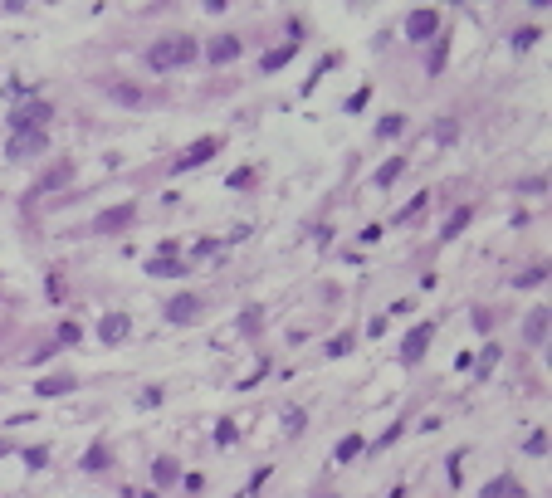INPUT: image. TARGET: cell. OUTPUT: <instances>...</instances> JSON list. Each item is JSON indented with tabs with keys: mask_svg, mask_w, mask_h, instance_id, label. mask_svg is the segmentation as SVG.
<instances>
[{
	"mask_svg": "<svg viewBox=\"0 0 552 498\" xmlns=\"http://www.w3.org/2000/svg\"><path fill=\"white\" fill-rule=\"evenodd\" d=\"M201 54V44L191 39V34H166V39H157L152 49H147V69H181V64H191Z\"/></svg>",
	"mask_w": 552,
	"mask_h": 498,
	"instance_id": "obj_1",
	"label": "cell"
},
{
	"mask_svg": "<svg viewBox=\"0 0 552 498\" xmlns=\"http://www.w3.org/2000/svg\"><path fill=\"white\" fill-rule=\"evenodd\" d=\"M221 137H216V132H206V137H196V142H191V147H186V152H181V157H176V171H196V166H206V162H211V157H221Z\"/></svg>",
	"mask_w": 552,
	"mask_h": 498,
	"instance_id": "obj_2",
	"label": "cell"
},
{
	"mask_svg": "<svg viewBox=\"0 0 552 498\" xmlns=\"http://www.w3.org/2000/svg\"><path fill=\"white\" fill-rule=\"evenodd\" d=\"M132 220H137V200L108 205V210H98V220H93V235H122Z\"/></svg>",
	"mask_w": 552,
	"mask_h": 498,
	"instance_id": "obj_3",
	"label": "cell"
},
{
	"mask_svg": "<svg viewBox=\"0 0 552 498\" xmlns=\"http://www.w3.org/2000/svg\"><path fill=\"white\" fill-rule=\"evenodd\" d=\"M49 117H54L49 103H20V107L10 112V132H44Z\"/></svg>",
	"mask_w": 552,
	"mask_h": 498,
	"instance_id": "obj_4",
	"label": "cell"
},
{
	"mask_svg": "<svg viewBox=\"0 0 552 498\" xmlns=\"http://www.w3.org/2000/svg\"><path fill=\"white\" fill-rule=\"evenodd\" d=\"M44 147H49V137H44V132H10L5 157H10V162H29V157H39Z\"/></svg>",
	"mask_w": 552,
	"mask_h": 498,
	"instance_id": "obj_5",
	"label": "cell"
},
{
	"mask_svg": "<svg viewBox=\"0 0 552 498\" xmlns=\"http://www.w3.org/2000/svg\"><path fill=\"white\" fill-rule=\"evenodd\" d=\"M69 181H74V162H54V166H49V171H44V176H39L34 186H29V196H49V191H64Z\"/></svg>",
	"mask_w": 552,
	"mask_h": 498,
	"instance_id": "obj_6",
	"label": "cell"
},
{
	"mask_svg": "<svg viewBox=\"0 0 552 498\" xmlns=\"http://www.w3.org/2000/svg\"><path fill=\"white\" fill-rule=\"evenodd\" d=\"M431 337H435V322H421V327L401 342V362H406V367H411V362H421V357H426V347H431Z\"/></svg>",
	"mask_w": 552,
	"mask_h": 498,
	"instance_id": "obj_7",
	"label": "cell"
},
{
	"mask_svg": "<svg viewBox=\"0 0 552 498\" xmlns=\"http://www.w3.org/2000/svg\"><path fill=\"white\" fill-rule=\"evenodd\" d=\"M103 93H108L112 103H122V107H142V103H152L142 89H132V84H122V79H108V84H103Z\"/></svg>",
	"mask_w": 552,
	"mask_h": 498,
	"instance_id": "obj_8",
	"label": "cell"
},
{
	"mask_svg": "<svg viewBox=\"0 0 552 498\" xmlns=\"http://www.w3.org/2000/svg\"><path fill=\"white\" fill-rule=\"evenodd\" d=\"M166 317H171V322H196V317H201V299H196V294H176V299L166 303Z\"/></svg>",
	"mask_w": 552,
	"mask_h": 498,
	"instance_id": "obj_9",
	"label": "cell"
},
{
	"mask_svg": "<svg viewBox=\"0 0 552 498\" xmlns=\"http://www.w3.org/2000/svg\"><path fill=\"white\" fill-rule=\"evenodd\" d=\"M132 332V317L127 313H103V322H98V342H122Z\"/></svg>",
	"mask_w": 552,
	"mask_h": 498,
	"instance_id": "obj_10",
	"label": "cell"
},
{
	"mask_svg": "<svg viewBox=\"0 0 552 498\" xmlns=\"http://www.w3.org/2000/svg\"><path fill=\"white\" fill-rule=\"evenodd\" d=\"M239 49H244V44H239V34H221L206 54H211V64L221 69V64H235V59H239Z\"/></svg>",
	"mask_w": 552,
	"mask_h": 498,
	"instance_id": "obj_11",
	"label": "cell"
},
{
	"mask_svg": "<svg viewBox=\"0 0 552 498\" xmlns=\"http://www.w3.org/2000/svg\"><path fill=\"white\" fill-rule=\"evenodd\" d=\"M435 30H440V15H435V10H416V15L406 20V34H411V39H431Z\"/></svg>",
	"mask_w": 552,
	"mask_h": 498,
	"instance_id": "obj_12",
	"label": "cell"
},
{
	"mask_svg": "<svg viewBox=\"0 0 552 498\" xmlns=\"http://www.w3.org/2000/svg\"><path fill=\"white\" fill-rule=\"evenodd\" d=\"M298 44H303V39H289V44H279V49H269V54L259 59V69H264V74H279V69H284V64H289V59L298 54Z\"/></svg>",
	"mask_w": 552,
	"mask_h": 498,
	"instance_id": "obj_13",
	"label": "cell"
},
{
	"mask_svg": "<svg viewBox=\"0 0 552 498\" xmlns=\"http://www.w3.org/2000/svg\"><path fill=\"white\" fill-rule=\"evenodd\" d=\"M176 479H181V464H176L171 454H162V459L152 464V484H157V489H171Z\"/></svg>",
	"mask_w": 552,
	"mask_h": 498,
	"instance_id": "obj_14",
	"label": "cell"
},
{
	"mask_svg": "<svg viewBox=\"0 0 552 498\" xmlns=\"http://www.w3.org/2000/svg\"><path fill=\"white\" fill-rule=\"evenodd\" d=\"M523 337H528L533 347H543V342H548V308H533V317L523 322Z\"/></svg>",
	"mask_w": 552,
	"mask_h": 498,
	"instance_id": "obj_15",
	"label": "cell"
},
{
	"mask_svg": "<svg viewBox=\"0 0 552 498\" xmlns=\"http://www.w3.org/2000/svg\"><path fill=\"white\" fill-rule=\"evenodd\" d=\"M74 386H79V381H74V376L64 372V376H44V381H39L34 391H39L44 400H54V396H64V391H74Z\"/></svg>",
	"mask_w": 552,
	"mask_h": 498,
	"instance_id": "obj_16",
	"label": "cell"
},
{
	"mask_svg": "<svg viewBox=\"0 0 552 498\" xmlns=\"http://www.w3.org/2000/svg\"><path fill=\"white\" fill-rule=\"evenodd\" d=\"M479 498H523V489H518V484H513V479L504 474V479L484 484V489H479Z\"/></svg>",
	"mask_w": 552,
	"mask_h": 498,
	"instance_id": "obj_17",
	"label": "cell"
},
{
	"mask_svg": "<svg viewBox=\"0 0 552 498\" xmlns=\"http://www.w3.org/2000/svg\"><path fill=\"white\" fill-rule=\"evenodd\" d=\"M401 132H406V112H386V117L376 122V137H381V142H391V137H401Z\"/></svg>",
	"mask_w": 552,
	"mask_h": 498,
	"instance_id": "obj_18",
	"label": "cell"
},
{
	"mask_svg": "<svg viewBox=\"0 0 552 498\" xmlns=\"http://www.w3.org/2000/svg\"><path fill=\"white\" fill-rule=\"evenodd\" d=\"M401 171H406V157H391V162H386V166H381V171L372 176V186H376V191H386V186H391V181L401 176Z\"/></svg>",
	"mask_w": 552,
	"mask_h": 498,
	"instance_id": "obj_19",
	"label": "cell"
},
{
	"mask_svg": "<svg viewBox=\"0 0 552 498\" xmlns=\"http://www.w3.org/2000/svg\"><path fill=\"white\" fill-rule=\"evenodd\" d=\"M108 464H112V450H108V445H93V450L84 454V469H88V474H103Z\"/></svg>",
	"mask_w": 552,
	"mask_h": 498,
	"instance_id": "obj_20",
	"label": "cell"
},
{
	"mask_svg": "<svg viewBox=\"0 0 552 498\" xmlns=\"http://www.w3.org/2000/svg\"><path fill=\"white\" fill-rule=\"evenodd\" d=\"M147 274H152V279H181L186 269H181L176 259H147Z\"/></svg>",
	"mask_w": 552,
	"mask_h": 498,
	"instance_id": "obj_21",
	"label": "cell"
},
{
	"mask_svg": "<svg viewBox=\"0 0 552 498\" xmlns=\"http://www.w3.org/2000/svg\"><path fill=\"white\" fill-rule=\"evenodd\" d=\"M357 454H362V435H347V440L332 450V459H337V464H347V459H357Z\"/></svg>",
	"mask_w": 552,
	"mask_h": 498,
	"instance_id": "obj_22",
	"label": "cell"
},
{
	"mask_svg": "<svg viewBox=\"0 0 552 498\" xmlns=\"http://www.w3.org/2000/svg\"><path fill=\"white\" fill-rule=\"evenodd\" d=\"M426 205H431V200H426V196H416L411 205H406V210H401V215H396V225H411V220H421V215H426Z\"/></svg>",
	"mask_w": 552,
	"mask_h": 498,
	"instance_id": "obj_23",
	"label": "cell"
},
{
	"mask_svg": "<svg viewBox=\"0 0 552 498\" xmlns=\"http://www.w3.org/2000/svg\"><path fill=\"white\" fill-rule=\"evenodd\" d=\"M464 225H469V205H464V210H454V215L445 220V240H454V235H459Z\"/></svg>",
	"mask_w": 552,
	"mask_h": 498,
	"instance_id": "obj_24",
	"label": "cell"
},
{
	"mask_svg": "<svg viewBox=\"0 0 552 498\" xmlns=\"http://www.w3.org/2000/svg\"><path fill=\"white\" fill-rule=\"evenodd\" d=\"M352 342H357V332H337V337L328 342V352H332V357H347V352H352Z\"/></svg>",
	"mask_w": 552,
	"mask_h": 498,
	"instance_id": "obj_25",
	"label": "cell"
},
{
	"mask_svg": "<svg viewBox=\"0 0 552 498\" xmlns=\"http://www.w3.org/2000/svg\"><path fill=\"white\" fill-rule=\"evenodd\" d=\"M445 54H449V39H435V49H431V74L445 69Z\"/></svg>",
	"mask_w": 552,
	"mask_h": 498,
	"instance_id": "obj_26",
	"label": "cell"
},
{
	"mask_svg": "<svg viewBox=\"0 0 552 498\" xmlns=\"http://www.w3.org/2000/svg\"><path fill=\"white\" fill-rule=\"evenodd\" d=\"M538 39H543V30H518V34H513V49H533Z\"/></svg>",
	"mask_w": 552,
	"mask_h": 498,
	"instance_id": "obj_27",
	"label": "cell"
},
{
	"mask_svg": "<svg viewBox=\"0 0 552 498\" xmlns=\"http://www.w3.org/2000/svg\"><path fill=\"white\" fill-rule=\"evenodd\" d=\"M25 464H29V469H44V464H49V450H44V445L25 450Z\"/></svg>",
	"mask_w": 552,
	"mask_h": 498,
	"instance_id": "obj_28",
	"label": "cell"
},
{
	"mask_svg": "<svg viewBox=\"0 0 552 498\" xmlns=\"http://www.w3.org/2000/svg\"><path fill=\"white\" fill-rule=\"evenodd\" d=\"M454 137H459V127H454L449 117H445V122H435V142H454Z\"/></svg>",
	"mask_w": 552,
	"mask_h": 498,
	"instance_id": "obj_29",
	"label": "cell"
},
{
	"mask_svg": "<svg viewBox=\"0 0 552 498\" xmlns=\"http://www.w3.org/2000/svg\"><path fill=\"white\" fill-rule=\"evenodd\" d=\"M543 279H548V274H543V269H528V274H518V279H513V284H518V289H533V284H543Z\"/></svg>",
	"mask_w": 552,
	"mask_h": 498,
	"instance_id": "obj_30",
	"label": "cell"
},
{
	"mask_svg": "<svg viewBox=\"0 0 552 498\" xmlns=\"http://www.w3.org/2000/svg\"><path fill=\"white\" fill-rule=\"evenodd\" d=\"M523 450H528V454H548V435H543V430H538V435H528V445H523Z\"/></svg>",
	"mask_w": 552,
	"mask_h": 498,
	"instance_id": "obj_31",
	"label": "cell"
},
{
	"mask_svg": "<svg viewBox=\"0 0 552 498\" xmlns=\"http://www.w3.org/2000/svg\"><path fill=\"white\" fill-rule=\"evenodd\" d=\"M216 445H235V425H230V420L216 425Z\"/></svg>",
	"mask_w": 552,
	"mask_h": 498,
	"instance_id": "obj_32",
	"label": "cell"
},
{
	"mask_svg": "<svg viewBox=\"0 0 552 498\" xmlns=\"http://www.w3.org/2000/svg\"><path fill=\"white\" fill-rule=\"evenodd\" d=\"M494 322H499V313H494V317H489V313H484V308H479V313H474V327H479V332H489V327H494Z\"/></svg>",
	"mask_w": 552,
	"mask_h": 498,
	"instance_id": "obj_33",
	"label": "cell"
},
{
	"mask_svg": "<svg viewBox=\"0 0 552 498\" xmlns=\"http://www.w3.org/2000/svg\"><path fill=\"white\" fill-rule=\"evenodd\" d=\"M59 342H64V347H74V342H79V327H74V322H64V327H59Z\"/></svg>",
	"mask_w": 552,
	"mask_h": 498,
	"instance_id": "obj_34",
	"label": "cell"
},
{
	"mask_svg": "<svg viewBox=\"0 0 552 498\" xmlns=\"http://www.w3.org/2000/svg\"><path fill=\"white\" fill-rule=\"evenodd\" d=\"M284 425H289V435H298V430H303V410H289Z\"/></svg>",
	"mask_w": 552,
	"mask_h": 498,
	"instance_id": "obj_35",
	"label": "cell"
},
{
	"mask_svg": "<svg viewBox=\"0 0 552 498\" xmlns=\"http://www.w3.org/2000/svg\"><path fill=\"white\" fill-rule=\"evenodd\" d=\"M381 235H386V230H381V225H367V230H362V244H376V240H381Z\"/></svg>",
	"mask_w": 552,
	"mask_h": 498,
	"instance_id": "obj_36",
	"label": "cell"
},
{
	"mask_svg": "<svg viewBox=\"0 0 552 498\" xmlns=\"http://www.w3.org/2000/svg\"><path fill=\"white\" fill-rule=\"evenodd\" d=\"M142 498H157V489H147V494H142Z\"/></svg>",
	"mask_w": 552,
	"mask_h": 498,
	"instance_id": "obj_37",
	"label": "cell"
}]
</instances>
